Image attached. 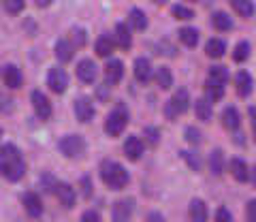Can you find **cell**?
Segmentation results:
<instances>
[{
  "label": "cell",
  "instance_id": "1",
  "mask_svg": "<svg viewBox=\"0 0 256 222\" xmlns=\"http://www.w3.org/2000/svg\"><path fill=\"white\" fill-rule=\"evenodd\" d=\"M24 173H26V160L18 146L6 144L0 148V176L9 182H20Z\"/></svg>",
  "mask_w": 256,
  "mask_h": 222
},
{
  "label": "cell",
  "instance_id": "2",
  "mask_svg": "<svg viewBox=\"0 0 256 222\" xmlns=\"http://www.w3.org/2000/svg\"><path fill=\"white\" fill-rule=\"evenodd\" d=\"M100 180L105 182V186L111 190H122V188H126L130 176H128V171L120 162L102 160L100 162Z\"/></svg>",
  "mask_w": 256,
  "mask_h": 222
},
{
  "label": "cell",
  "instance_id": "3",
  "mask_svg": "<svg viewBox=\"0 0 256 222\" xmlns=\"http://www.w3.org/2000/svg\"><path fill=\"white\" fill-rule=\"evenodd\" d=\"M126 124H128V109H126L124 102H120V105L107 116V120H105V132L109 134V137H120V134L124 132Z\"/></svg>",
  "mask_w": 256,
  "mask_h": 222
},
{
  "label": "cell",
  "instance_id": "4",
  "mask_svg": "<svg viewBox=\"0 0 256 222\" xmlns=\"http://www.w3.org/2000/svg\"><path fill=\"white\" fill-rule=\"evenodd\" d=\"M58 148L66 158H82L86 154V141L82 134H66L60 139Z\"/></svg>",
  "mask_w": 256,
  "mask_h": 222
},
{
  "label": "cell",
  "instance_id": "5",
  "mask_svg": "<svg viewBox=\"0 0 256 222\" xmlns=\"http://www.w3.org/2000/svg\"><path fill=\"white\" fill-rule=\"evenodd\" d=\"M188 107H190V94H188L186 88H180L178 92L173 94L169 105H166V114H169V118H175L180 114H186Z\"/></svg>",
  "mask_w": 256,
  "mask_h": 222
},
{
  "label": "cell",
  "instance_id": "6",
  "mask_svg": "<svg viewBox=\"0 0 256 222\" xmlns=\"http://www.w3.org/2000/svg\"><path fill=\"white\" fill-rule=\"evenodd\" d=\"M47 86L52 88V92L64 94V92H66V88H68V75H66V70L60 68V66L50 68V73H47Z\"/></svg>",
  "mask_w": 256,
  "mask_h": 222
},
{
  "label": "cell",
  "instance_id": "7",
  "mask_svg": "<svg viewBox=\"0 0 256 222\" xmlns=\"http://www.w3.org/2000/svg\"><path fill=\"white\" fill-rule=\"evenodd\" d=\"M77 77L82 79L84 84H94L96 77H98V66H96V62L90 58L79 60L77 62Z\"/></svg>",
  "mask_w": 256,
  "mask_h": 222
},
{
  "label": "cell",
  "instance_id": "8",
  "mask_svg": "<svg viewBox=\"0 0 256 222\" xmlns=\"http://www.w3.org/2000/svg\"><path fill=\"white\" fill-rule=\"evenodd\" d=\"M73 109H75V116H77L79 122H84V124L92 122V118H94V102H92V98H88V96L75 98Z\"/></svg>",
  "mask_w": 256,
  "mask_h": 222
},
{
  "label": "cell",
  "instance_id": "9",
  "mask_svg": "<svg viewBox=\"0 0 256 222\" xmlns=\"http://www.w3.org/2000/svg\"><path fill=\"white\" fill-rule=\"evenodd\" d=\"M32 107H34V114L41 120H50L52 118V102L43 92H38V90L32 92Z\"/></svg>",
  "mask_w": 256,
  "mask_h": 222
},
{
  "label": "cell",
  "instance_id": "10",
  "mask_svg": "<svg viewBox=\"0 0 256 222\" xmlns=\"http://www.w3.org/2000/svg\"><path fill=\"white\" fill-rule=\"evenodd\" d=\"M56 196H58V201L60 205H64L66 210H70L75 205V199H77V194H75V188L66 184V182H56Z\"/></svg>",
  "mask_w": 256,
  "mask_h": 222
},
{
  "label": "cell",
  "instance_id": "11",
  "mask_svg": "<svg viewBox=\"0 0 256 222\" xmlns=\"http://www.w3.org/2000/svg\"><path fill=\"white\" fill-rule=\"evenodd\" d=\"M124 156L128 160L137 162L139 158L143 156V141L137 137V134H128L126 141H124Z\"/></svg>",
  "mask_w": 256,
  "mask_h": 222
},
{
  "label": "cell",
  "instance_id": "12",
  "mask_svg": "<svg viewBox=\"0 0 256 222\" xmlns=\"http://www.w3.org/2000/svg\"><path fill=\"white\" fill-rule=\"evenodd\" d=\"M134 212V201L132 199H122L114 205V222H128Z\"/></svg>",
  "mask_w": 256,
  "mask_h": 222
},
{
  "label": "cell",
  "instance_id": "13",
  "mask_svg": "<svg viewBox=\"0 0 256 222\" xmlns=\"http://www.w3.org/2000/svg\"><path fill=\"white\" fill-rule=\"evenodd\" d=\"M105 77H107V84H111V86H116V84L122 82V77H124V64H122V60L111 58L107 62V66H105Z\"/></svg>",
  "mask_w": 256,
  "mask_h": 222
},
{
  "label": "cell",
  "instance_id": "14",
  "mask_svg": "<svg viewBox=\"0 0 256 222\" xmlns=\"http://www.w3.org/2000/svg\"><path fill=\"white\" fill-rule=\"evenodd\" d=\"M235 86H237L239 96L248 98L252 94V90H254V79H252V75L248 73V70H239L237 77H235Z\"/></svg>",
  "mask_w": 256,
  "mask_h": 222
},
{
  "label": "cell",
  "instance_id": "15",
  "mask_svg": "<svg viewBox=\"0 0 256 222\" xmlns=\"http://www.w3.org/2000/svg\"><path fill=\"white\" fill-rule=\"evenodd\" d=\"M22 201H24V210H26L28 216L38 218L43 214V203H41V199H38L36 192H26Z\"/></svg>",
  "mask_w": 256,
  "mask_h": 222
},
{
  "label": "cell",
  "instance_id": "16",
  "mask_svg": "<svg viewBox=\"0 0 256 222\" xmlns=\"http://www.w3.org/2000/svg\"><path fill=\"white\" fill-rule=\"evenodd\" d=\"M73 54H75V45L66 41V38H60L56 43V58H58L60 64H66V62L73 60Z\"/></svg>",
  "mask_w": 256,
  "mask_h": 222
},
{
  "label": "cell",
  "instance_id": "17",
  "mask_svg": "<svg viewBox=\"0 0 256 222\" xmlns=\"http://www.w3.org/2000/svg\"><path fill=\"white\" fill-rule=\"evenodd\" d=\"M114 43L120 47V50H130V45H132V34H130V30H128L126 24H118V26H116Z\"/></svg>",
  "mask_w": 256,
  "mask_h": 222
},
{
  "label": "cell",
  "instance_id": "18",
  "mask_svg": "<svg viewBox=\"0 0 256 222\" xmlns=\"http://www.w3.org/2000/svg\"><path fill=\"white\" fill-rule=\"evenodd\" d=\"M239 124H242V118H239V111L237 107H224L222 111V126L226 130H237L239 128Z\"/></svg>",
  "mask_w": 256,
  "mask_h": 222
},
{
  "label": "cell",
  "instance_id": "19",
  "mask_svg": "<svg viewBox=\"0 0 256 222\" xmlns=\"http://www.w3.org/2000/svg\"><path fill=\"white\" fill-rule=\"evenodd\" d=\"M134 77L141 84H148L152 79V62L148 58H137L134 60Z\"/></svg>",
  "mask_w": 256,
  "mask_h": 222
},
{
  "label": "cell",
  "instance_id": "20",
  "mask_svg": "<svg viewBox=\"0 0 256 222\" xmlns=\"http://www.w3.org/2000/svg\"><path fill=\"white\" fill-rule=\"evenodd\" d=\"M188 214H190L192 222H207V205H205V201L203 199H192L190 208H188Z\"/></svg>",
  "mask_w": 256,
  "mask_h": 222
},
{
  "label": "cell",
  "instance_id": "21",
  "mask_svg": "<svg viewBox=\"0 0 256 222\" xmlns=\"http://www.w3.org/2000/svg\"><path fill=\"white\" fill-rule=\"evenodd\" d=\"M228 169H230V176H233L237 182H248V173H250V169H248V164L242 160V158H230L228 162Z\"/></svg>",
  "mask_w": 256,
  "mask_h": 222
},
{
  "label": "cell",
  "instance_id": "22",
  "mask_svg": "<svg viewBox=\"0 0 256 222\" xmlns=\"http://www.w3.org/2000/svg\"><path fill=\"white\" fill-rule=\"evenodd\" d=\"M230 6H233V11L239 15V18H252L254 11H256V6L252 0H228Z\"/></svg>",
  "mask_w": 256,
  "mask_h": 222
},
{
  "label": "cell",
  "instance_id": "23",
  "mask_svg": "<svg viewBox=\"0 0 256 222\" xmlns=\"http://www.w3.org/2000/svg\"><path fill=\"white\" fill-rule=\"evenodd\" d=\"M212 26L218 30V32H226V30L233 28V20H230V15H228V13L216 11V13L212 15Z\"/></svg>",
  "mask_w": 256,
  "mask_h": 222
},
{
  "label": "cell",
  "instance_id": "24",
  "mask_svg": "<svg viewBox=\"0 0 256 222\" xmlns=\"http://www.w3.org/2000/svg\"><path fill=\"white\" fill-rule=\"evenodd\" d=\"M194 114H196V120L210 122V120H212V114H214L212 102L207 100V98H196V100H194Z\"/></svg>",
  "mask_w": 256,
  "mask_h": 222
},
{
  "label": "cell",
  "instance_id": "25",
  "mask_svg": "<svg viewBox=\"0 0 256 222\" xmlns=\"http://www.w3.org/2000/svg\"><path fill=\"white\" fill-rule=\"evenodd\" d=\"M224 96V84L220 82H214V79H207L205 84V98L210 102H216Z\"/></svg>",
  "mask_w": 256,
  "mask_h": 222
},
{
  "label": "cell",
  "instance_id": "26",
  "mask_svg": "<svg viewBox=\"0 0 256 222\" xmlns=\"http://www.w3.org/2000/svg\"><path fill=\"white\" fill-rule=\"evenodd\" d=\"M224 52H226V43H224L222 38H210L207 45H205V54L210 56V58H214V60L222 58Z\"/></svg>",
  "mask_w": 256,
  "mask_h": 222
},
{
  "label": "cell",
  "instance_id": "27",
  "mask_svg": "<svg viewBox=\"0 0 256 222\" xmlns=\"http://www.w3.org/2000/svg\"><path fill=\"white\" fill-rule=\"evenodd\" d=\"M4 84L9 86V88H13V90H18L22 86V70L15 64L4 66Z\"/></svg>",
  "mask_w": 256,
  "mask_h": 222
},
{
  "label": "cell",
  "instance_id": "28",
  "mask_svg": "<svg viewBox=\"0 0 256 222\" xmlns=\"http://www.w3.org/2000/svg\"><path fill=\"white\" fill-rule=\"evenodd\" d=\"M114 47H116V43H114V38L111 36H98V41H96V45H94V50H96V54L100 56V58H109L111 54H114Z\"/></svg>",
  "mask_w": 256,
  "mask_h": 222
},
{
  "label": "cell",
  "instance_id": "29",
  "mask_svg": "<svg viewBox=\"0 0 256 222\" xmlns=\"http://www.w3.org/2000/svg\"><path fill=\"white\" fill-rule=\"evenodd\" d=\"M178 36H180V41L186 45V47H196L198 45V30L196 28H190V26L180 28Z\"/></svg>",
  "mask_w": 256,
  "mask_h": 222
},
{
  "label": "cell",
  "instance_id": "30",
  "mask_svg": "<svg viewBox=\"0 0 256 222\" xmlns=\"http://www.w3.org/2000/svg\"><path fill=\"white\" fill-rule=\"evenodd\" d=\"M210 171H212V176H222V171H224V154H222V150H212V154H210Z\"/></svg>",
  "mask_w": 256,
  "mask_h": 222
},
{
  "label": "cell",
  "instance_id": "31",
  "mask_svg": "<svg viewBox=\"0 0 256 222\" xmlns=\"http://www.w3.org/2000/svg\"><path fill=\"white\" fill-rule=\"evenodd\" d=\"M156 84H158L160 90H169L173 86V73H171L169 66H160L156 70Z\"/></svg>",
  "mask_w": 256,
  "mask_h": 222
},
{
  "label": "cell",
  "instance_id": "32",
  "mask_svg": "<svg viewBox=\"0 0 256 222\" xmlns=\"http://www.w3.org/2000/svg\"><path fill=\"white\" fill-rule=\"evenodd\" d=\"M128 22H130L132 28L139 30V32H143V30L148 28V18L141 9H130V13H128Z\"/></svg>",
  "mask_w": 256,
  "mask_h": 222
},
{
  "label": "cell",
  "instance_id": "33",
  "mask_svg": "<svg viewBox=\"0 0 256 222\" xmlns=\"http://www.w3.org/2000/svg\"><path fill=\"white\" fill-rule=\"evenodd\" d=\"M250 43L248 41H239L237 45H235V52H233V60L235 62H244V60H248L250 58Z\"/></svg>",
  "mask_w": 256,
  "mask_h": 222
},
{
  "label": "cell",
  "instance_id": "34",
  "mask_svg": "<svg viewBox=\"0 0 256 222\" xmlns=\"http://www.w3.org/2000/svg\"><path fill=\"white\" fill-rule=\"evenodd\" d=\"M171 13H173L175 20H184V22H188V20L194 18V11L188 9V6H184V4H175L171 9Z\"/></svg>",
  "mask_w": 256,
  "mask_h": 222
},
{
  "label": "cell",
  "instance_id": "35",
  "mask_svg": "<svg viewBox=\"0 0 256 222\" xmlns=\"http://www.w3.org/2000/svg\"><path fill=\"white\" fill-rule=\"evenodd\" d=\"M210 79H214V82H220V84H226V79H228V70L220 66V64H214L210 68Z\"/></svg>",
  "mask_w": 256,
  "mask_h": 222
},
{
  "label": "cell",
  "instance_id": "36",
  "mask_svg": "<svg viewBox=\"0 0 256 222\" xmlns=\"http://www.w3.org/2000/svg\"><path fill=\"white\" fill-rule=\"evenodd\" d=\"M2 4L6 13H11V15H18L24 11V0H2Z\"/></svg>",
  "mask_w": 256,
  "mask_h": 222
},
{
  "label": "cell",
  "instance_id": "37",
  "mask_svg": "<svg viewBox=\"0 0 256 222\" xmlns=\"http://www.w3.org/2000/svg\"><path fill=\"white\" fill-rule=\"evenodd\" d=\"M180 154H182L184 160H186V162L190 164V169H194V171L201 169V160H198V156H194L192 152H186V150H184V152H180Z\"/></svg>",
  "mask_w": 256,
  "mask_h": 222
},
{
  "label": "cell",
  "instance_id": "38",
  "mask_svg": "<svg viewBox=\"0 0 256 222\" xmlns=\"http://www.w3.org/2000/svg\"><path fill=\"white\" fill-rule=\"evenodd\" d=\"M186 141L192 146H198L201 144V130H196L194 126H188L186 128Z\"/></svg>",
  "mask_w": 256,
  "mask_h": 222
},
{
  "label": "cell",
  "instance_id": "39",
  "mask_svg": "<svg viewBox=\"0 0 256 222\" xmlns=\"http://www.w3.org/2000/svg\"><path fill=\"white\" fill-rule=\"evenodd\" d=\"M146 141L150 146H158V137H160V132H158V128H154V126H146Z\"/></svg>",
  "mask_w": 256,
  "mask_h": 222
},
{
  "label": "cell",
  "instance_id": "40",
  "mask_svg": "<svg viewBox=\"0 0 256 222\" xmlns=\"http://www.w3.org/2000/svg\"><path fill=\"white\" fill-rule=\"evenodd\" d=\"M73 45H77V47L86 45V30L84 28H73Z\"/></svg>",
  "mask_w": 256,
  "mask_h": 222
},
{
  "label": "cell",
  "instance_id": "41",
  "mask_svg": "<svg viewBox=\"0 0 256 222\" xmlns=\"http://www.w3.org/2000/svg\"><path fill=\"white\" fill-rule=\"evenodd\" d=\"M216 222H233V214H230L226 208H220L216 212Z\"/></svg>",
  "mask_w": 256,
  "mask_h": 222
},
{
  "label": "cell",
  "instance_id": "42",
  "mask_svg": "<svg viewBox=\"0 0 256 222\" xmlns=\"http://www.w3.org/2000/svg\"><path fill=\"white\" fill-rule=\"evenodd\" d=\"M246 216H248V222H256V199L248 201V208H246Z\"/></svg>",
  "mask_w": 256,
  "mask_h": 222
},
{
  "label": "cell",
  "instance_id": "43",
  "mask_svg": "<svg viewBox=\"0 0 256 222\" xmlns=\"http://www.w3.org/2000/svg\"><path fill=\"white\" fill-rule=\"evenodd\" d=\"M82 222H100V216L94 210H88V212H84Z\"/></svg>",
  "mask_w": 256,
  "mask_h": 222
},
{
  "label": "cell",
  "instance_id": "44",
  "mask_svg": "<svg viewBox=\"0 0 256 222\" xmlns=\"http://www.w3.org/2000/svg\"><path fill=\"white\" fill-rule=\"evenodd\" d=\"M146 222H164V216H162L160 212H150L148 218H146Z\"/></svg>",
  "mask_w": 256,
  "mask_h": 222
},
{
  "label": "cell",
  "instance_id": "45",
  "mask_svg": "<svg viewBox=\"0 0 256 222\" xmlns=\"http://www.w3.org/2000/svg\"><path fill=\"white\" fill-rule=\"evenodd\" d=\"M248 116H250V124H252V130H256V107L248 109Z\"/></svg>",
  "mask_w": 256,
  "mask_h": 222
},
{
  "label": "cell",
  "instance_id": "46",
  "mask_svg": "<svg viewBox=\"0 0 256 222\" xmlns=\"http://www.w3.org/2000/svg\"><path fill=\"white\" fill-rule=\"evenodd\" d=\"M248 180H250V182H252V186L256 188V164L250 169V173H248Z\"/></svg>",
  "mask_w": 256,
  "mask_h": 222
},
{
  "label": "cell",
  "instance_id": "47",
  "mask_svg": "<svg viewBox=\"0 0 256 222\" xmlns=\"http://www.w3.org/2000/svg\"><path fill=\"white\" fill-rule=\"evenodd\" d=\"M34 2H36V6H41V9H47L54 0H34Z\"/></svg>",
  "mask_w": 256,
  "mask_h": 222
},
{
  "label": "cell",
  "instance_id": "48",
  "mask_svg": "<svg viewBox=\"0 0 256 222\" xmlns=\"http://www.w3.org/2000/svg\"><path fill=\"white\" fill-rule=\"evenodd\" d=\"M84 194L90 196V180H88V178H84Z\"/></svg>",
  "mask_w": 256,
  "mask_h": 222
},
{
  "label": "cell",
  "instance_id": "49",
  "mask_svg": "<svg viewBox=\"0 0 256 222\" xmlns=\"http://www.w3.org/2000/svg\"><path fill=\"white\" fill-rule=\"evenodd\" d=\"M154 2H156V4H164V2H166V0H154Z\"/></svg>",
  "mask_w": 256,
  "mask_h": 222
},
{
  "label": "cell",
  "instance_id": "50",
  "mask_svg": "<svg viewBox=\"0 0 256 222\" xmlns=\"http://www.w3.org/2000/svg\"><path fill=\"white\" fill-rule=\"evenodd\" d=\"M0 137H2V128H0Z\"/></svg>",
  "mask_w": 256,
  "mask_h": 222
},
{
  "label": "cell",
  "instance_id": "51",
  "mask_svg": "<svg viewBox=\"0 0 256 222\" xmlns=\"http://www.w3.org/2000/svg\"><path fill=\"white\" fill-rule=\"evenodd\" d=\"M254 141H256V130H254Z\"/></svg>",
  "mask_w": 256,
  "mask_h": 222
},
{
  "label": "cell",
  "instance_id": "52",
  "mask_svg": "<svg viewBox=\"0 0 256 222\" xmlns=\"http://www.w3.org/2000/svg\"><path fill=\"white\" fill-rule=\"evenodd\" d=\"M190 2H196V0H190Z\"/></svg>",
  "mask_w": 256,
  "mask_h": 222
}]
</instances>
